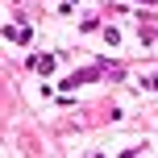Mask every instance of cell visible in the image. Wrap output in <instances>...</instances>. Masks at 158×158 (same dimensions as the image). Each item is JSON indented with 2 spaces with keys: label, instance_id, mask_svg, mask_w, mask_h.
<instances>
[{
  "label": "cell",
  "instance_id": "cell-1",
  "mask_svg": "<svg viewBox=\"0 0 158 158\" xmlns=\"http://www.w3.org/2000/svg\"><path fill=\"white\" fill-rule=\"evenodd\" d=\"M33 67H38L42 75H50V71H54V58H50V54H38V58H33Z\"/></svg>",
  "mask_w": 158,
  "mask_h": 158
}]
</instances>
